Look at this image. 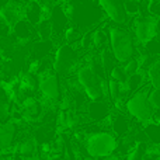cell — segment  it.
<instances>
[{
  "label": "cell",
  "mask_w": 160,
  "mask_h": 160,
  "mask_svg": "<svg viewBox=\"0 0 160 160\" xmlns=\"http://www.w3.org/2000/svg\"><path fill=\"white\" fill-rule=\"evenodd\" d=\"M17 153L22 158H32L38 150V143L35 138H25L17 145Z\"/></svg>",
  "instance_id": "obj_17"
},
{
  "label": "cell",
  "mask_w": 160,
  "mask_h": 160,
  "mask_svg": "<svg viewBox=\"0 0 160 160\" xmlns=\"http://www.w3.org/2000/svg\"><path fill=\"white\" fill-rule=\"evenodd\" d=\"M127 88H125L124 83H119L118 80H114L108 78V98L111 100V102L118 101V100H124L127 96Z\"/></svg>",
  "instance_id": "obj_16"
},
{
  "label": "cell",
  "mask_w": 160,
  "mask_h": 160,
  "mask_svg": "<svg viewBox=\"0 0 160 160\" xmlns=\"http://www.w3.org/2000/svg\"><path fill=\"white\" fill-rule=\"evenodd\" d=\"M38 91L41 93V102H48V104H53L58 102L61 98V82H59V76L56 73H45V75L39 76V84Z\"/></svg>",
  "instance_id": "obj_7"
},
{
  "label": "cell",
  "mask_w": 160,
  "mask_h": 160,
  "mask_svg": "<svg viewBox=\"0 0 160 160\" xmlns=\"http://www.w3.org/2000/svg\"><path fill=\"white\" fill-rule=\"evenodd\" d=\"M102 79L107 78H101L88 65H82L76 70V80L88 100H104L101 91Z\"/></svg>",
  "instance_id": "obj_6"
},
{
  "label": "cell",
  "mask_w": 160,
  "mask_h": 160,
  "mask_svg": "<svg viewBox=\"0 0 160 160\" xmlns=\"http://www.w3.org/2000/svg\"><path fill=\"white\" fill-rule=\"evenodd\" d=\"M133 37L136 44L145 45L158 37V21L156 17H149L148 14H141L133 21Z\"/></svg>",
  "instance_id": "obj_8"
},
{
  "label": "cell",
  "mask_w": 160,
  "mask_h": 160,
  "mask_svg": "<svg viewBox=\"0 0 160 160\" xmlns=\"http://www.w3.org/2000/svg\"><path fill=\"white\" fill-rule=\"evenodd\" d=\"M97 2L105 16L112 22L118 25H125L128 22V14L125 10L124 0H97Z\"/></svg>",
  "instance_id": "obj_9"
},
{
  "label": "cell",
  "mask_w": 160,
  "mask_h": 160,
  "mask_svg": "<svg viewBox=\"0 0 160 160\" xmlns=\"http://www.w3.org/2000/svg\"><path fill=\"white\" fill-rule=\"evenodd\" d=\"M63 37H65V39H66V44L75 45L76 42H79L80 39H82L83 32L79 30L78 27H75V25H69V27L65 30Z\"/></svg>",
  "instance_id": "obj_21"
},
{
  "label": "cell",
  "mask_w": 160,
  "mask_h": 160,
  "mask_svg": "<svg viewBox=\"0 0 160 160\" xmlns=\"http://www.w3.org/2000/svg\"><path fill=\"white\" fill-rule=\"evenodd\" d=\"M121 66H122V69L125 70L127 75H132V73H135L139 70V65H138V61H136L135 56H132V58L128 59L127 62L121 63Z\"/></svg>",
  "instance_id": "obj_24"
},
{
  "label": "cell",
  "mask_w": 160,
  "mask_h": 160,
  "mask_svg": "<svg viewBox=\"0 0 160 160\" xmlns=\"http://www.w3.org/2000/svg\"><path fill=\"white\" fill-rule=\"evenodd\" d=\"M108 78H111V79H114V80H118L119 83H125V82H127L128 75L125 73V70L122 69L121 63H118V65H115V66H114L112 69L110 70V73H108Z\"/></svg>",
  "instance_id": "obj_23"
},
{
  "label": "cell",
  "mask_w": 160,
  "mask_h": 160,
  "mask_svg": "<svg viewBox=\"0 0 160 160\" xmlns=\"http://www.w3.org/2000/svg\"><path fill=\"white\" fill-rule=\"evenodd\" d=\"M148 142L145 141H136L133 143V146L131 148V150L127 153V158L131 159V160H136V159H143L146 156V152H148Z\"/></svg>",
  "instance_id": "obj_20"
},
{
  "label": "cell",
  "mask_w": 160,
  "mask_h": 160,
  "mask_svg": "<svg viewBox=\"0 0 160 160\" xmlns=\"http://www.w3.org/2000/svg\"><path fill=\"white\" fill-rule=\"evenodd\" d=\"M90 39L91 48H94V49H101V48L107 47L108 44V35L101 28H96V30L90 31Z\"/></svg>",
  "instance_id": "obj_19"
},
{
  "label": "cell",
  "mask_w": 160,
  "mask_h": 160,
  "mask_svg": "<svg viewBox=\"0 0 160 160\" xmlns=\"http://www.w3.org/2000/svg\"><path fill=\"white\" fill-rule=\"evenodd\" d=\"M117 145V136L104 129L87 133L84 139V149L91 158H111L115 155Z\"/></svg>",
  "instance_id": "obj_3"
},
{
  "label": "cell",
  "mask_w": 160,
  "mask_h": 160,
  "mask_svg": "<svg viewBox=\"0 0 160 160\" xmlns=\"http://www.w3.org/2000/svg\"><path fill=\"white\" fill-rule=\"evenodd\" d=\"M17 136V125L14 122H4L0 125V152H8L14 146Z\"/></svg>",
  "instance_id": "obj_12"
},
{
  "label": "cell",
  "mask_w": 160,
  "mask_h": 160,
  "mask_svg": "<svg viewBox=\"0 0 160 160\" xmlns=\"http://www.w3.org/2000/svg\"><path fill=\"white\" fill-rule=\"evenodd\" d=\"M110 51L117 63H124L136 53V41L131 31L122 27H111L108 31Z\"/></svg>",
  "instance_id": "obj_2"
},
{
  "label": "cell",
  "mask_w": 160,
  "mask_h": 160,
  "mask_svg": "<svg viewBox=\"0 0 160 160\" xmlns=\"http://www.w3.org/2000/svg\"><path fill=\"white\" fill-rule=\"evenodd\" d=\"M69 21L82 32L96 28L105 20V13L97 0H68L63 6Z\"/></svg>",
  "instance_id": "obj_1"
},
{
  "label": "cell",
  "mask_w": 160,
  "mask_h": 160,
  "mask_svg": "<svg viewBox=\"0 0 160 160\" xmlns=\"http://www.w3.org/2000/svg\"><path fill=\"white\" fill-rule=\"evenodd\" d=\"M149 83H145L142 87L135 90L131 94L129 98L125 100V111L139 122H148L152 119L153 107L149 101Z\"/></svg>",
  "instance_id": "obj_4"
},
{
  "label": "cell",
  "mask_w": 160,
  "mask_h": 160,
  "mask_svg": "<svg viewBox=\"0 0 160 160\" xmlns=\"http://www.w3.org/2000/svg\"><path fill=\"white\" fill-rule=\"evenodd\" d=\"M22 17H24L30 24L37 27V24L44 18V7H42V4L38 0H32V2L27 3V6H24Z\"/></svg>",
  "instance_id": "obj_14"
},
{
  "label": "cell",
  "mask_w": 160,
  "mask_h": 160,
  "mask_svg": "<svg viewBox=\"0 0 160 160\" xmlns=\"http://www.w3.org/2000/svg\"><path fill=\"white\" fill-rule=\"evenodd\" d=\"M11 27H13L14 37L18 39L20 44H27V42H30L31 38L34 37V25L30 24L24 17L17 20Z\"/></svg>",
  "instance_id": "obj_13"
},
{
  "label": "cell",
  "mask_w": 160,
  "mask_h": 160,
  "mask_svg": "<svg viewBox=\"0 0 160 160\" xmlns=\"http://www.w3.org/2000/svg\"><path fill=\"white\" fill-rule=\"evenodd\" d=\"M145 127L142 128L145 136L148 139V143L153 145V146H159L160 145V122L156 121H148L143 122Z\"/></svg>",
  "instance_id": "obj_15"
},
{
  "label": "cell",
  "mask_w": 160,
  "mask_h": 160,
  "mask_svg": "<svg viewBox=\"0 0 160 160\" xmlns=\"http://www.w3.org/2000/svg\"><path fill=\"white\" fill-rule=\"evenodd\" d=\"M48 20H49V24H51L52 35H55V37L63 35L65 30L70 25L69 17H68L66 11H65L62 4H52Z\"/></svg>",
  "instance_id": "obj_10"
},
{
  "label": "cell",
  "mask_w": 160,
  "mask_h": 160,
  "mask_svg": "<svg viewBox=\"0 0 160 160\" xmlns=\"http://www.w3.org/2000/svg\"><path fill=\"white\" fill-rule=\"evenodd\" d=\"M110 112V105L105 102V100H90V102L86 105V117L96 124L104 122Z\"/></svg>",
  "instance_id": "obj_11"
},
{
  "label": "cell",
  "mask_w": 160,
  "mask_h": 160,
  "mask_svg": "<svg viewBox=\"0 0 160 160\" xmlns=\"http://www.w3.org/2000/svg\"><path fill=\"white\" fill-rule=\"evenodd\" d=\"M11 100L10 98H0V125L8 121L11 115Z\"/></svg>",
  "instance_id": "obj_22"
},
{
  "label": "cell",
  "mask_w": 160,
  "mask_h": 160,
  "mask_svg": "<svg viewBox=\"0 0 160 160\" xmlns=\"http://www.w3.org/2000/svg\"><path fill=\"white\" fill-rule=\"evenodd\" d=\"M149 101L152 104L153 110H160V88H150Z\"/></svg>",
  "instance_id": "obj_25"
},
{
  "label": "cell",
  "mask_w": 160,
  "mask_h": 160,
  "mask_svg": "<svg viewBox=\"0 0 160 160\" xmlns=\"http://www.w3.org/2000/svg\"><path fill=\"white\" fill-rule=\"evenodd\" d=\"M156 21H158V35L160 37V14L156 17Z\"/></svg>",
  "instance_id": "obj_26"
},
{
  "label": "cell",
  "mask_w": 160,
  "mask_h": 160,
  "mask_svg": "<svg viewBox=\"0 0 160 160\" xmlns=\"http://www.w3.org/2000/svg\"><path fill=\"white\" fill-rule=\"evenodd\" d=\"M146 82L152 88H160V58L155 59L146 69Z\"/></svg>",
  "instance_id": "obj_18"
},
{
  "label": "cell",
  "mask_w": 160,
  "mask_h": 160,
  "mask_svg": "<svg viewBox=\"0 0 160 160\" xmlns=\"http://www.w3.org/2000/svg\"><path fill=\"white\" fill-rule=\"evenodd\" d=\"M80 62L79 51L70 44H62L55 52L52 69L58 76H68L78 70Z\"/></svg>",
  "instance_id": "obj_5"
}]
</instances>
